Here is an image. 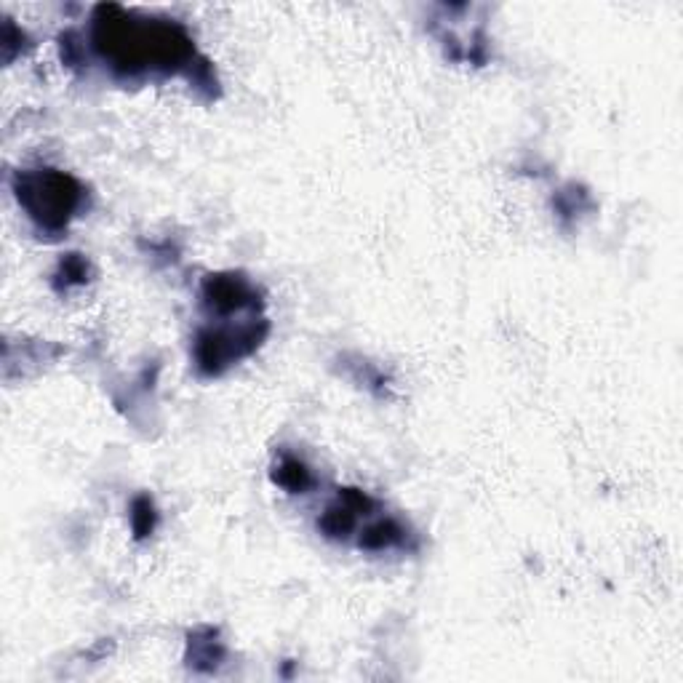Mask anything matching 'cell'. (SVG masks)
I'll list each match as a JSON object with an SVG mask.
<instances>
[{"instance_id":"1","label":"cell","mask_w":683,"mask_h":683,"mask_svg":"<svg viewBox=\"0 0 683 683\" xmlns=\"http://www.w3.org/2000/svg\"><path fill=\"white\" fill-rule=\"evenodd\" d=\"M94 43L120 69H139L147 64L179 67L192 56L190 37L182 27L168 21L136 24L118 5H102L96 11Z\"/></svg>"},{"instance_id":"2","label":"cell","mask_w":683,"mask_h":683,"mask_svg":"<svg viewBox=\"0 0 683 683\" xmlns=\"http://www.w3.org/2000/svg\"><path fill=\"white\" fill-rule=\"evenodd\" d=\"M80 184L61 171H35L16 176V195L27 214L48 230H59L69 222L80 203Z\"/></svg>"},{"instance_id":"3","label":"cell","mask_w":683,"mask_h":683,"mask_svg":"<svg viewBox=\"0 0 683 683\" xmlns=\"http://www.w3.org/2000/svg\"><path fill=\"white\" fill-rule=\"evenodd\" d=\"M206 302L219 313H232L254 299L251 286L240 275H208L203 283Z\"/></svg>"},{"instance_id":"4","label":"cell","mask_w":683,"mask_h":683,"mask_svg":"<svg viewBox=\"0 0 683 683\" xmlns=\"http://www.w3.org/2000/svg\"><path fill=\"white\" fill-rule=\"evenodd\" d=\"M272 478H275L278 486H283V489L291 492V494L307 492L310 484H313V476H310L307 465L299 462V459H291V457H286V459L275 468V476H272Z\"/></svg>"},{"instance_id":"5","label":"cell","mask_w":683,"mask_h":683,"mask_svg":"<svg viewBox=\"0 0 683 683\" xmlns=\"http://www.w3.org/2000/svg\"><path fill=\"white\" fill-rule=\"evenodd\" d=\"M355 510H350L342 500L337 502V505H331L323 516H321V521H318V529L326 534V537H347L353 529H355Z\"/></svg>"},{"instance_id":"6","label":"cell","mask_w":683,"mask_h":683,"mask_svg":"<svg viewBox=\"0 0 683 683\" xmlns=\"http://www.w3.org/2000/svg\"><path fill=\"white\" fill-rule=\"evenodd\" d=\"M403 540V529L395 524V521H379V524H374V526H369L366 532H363V537H361V548H366V550H385V548H393V545H398Z\"/></svg>"},{"instance_id":"7","label":"cell","mask_w":683,"mask_h":683,"mask_svg":"<svg viewBox=\"0 0 683 683\" xmlns=\"http://www.w3.org/2000/svg\"><path fill=\"white\" fill-rule=\"evenodd\" d=\"M155 508L147 497H139L131 508V526H134V534L136 540H144L147 534H152L155 529Z\"/></svg>"},{"instance_id":"8","label":"cell","mask_w":683,"mask_h":683,"mask_svg":"<svg viewBox=\"0 0 683 683\" xmlns=\"http://www.w3.org/2000/svg\"><path fill=\"white\" fill-rule=\"evenodd\" d=\"M61 275L67 278V283H83L85 275H88L85 259H80L77 254H69V256L61 262Z\"/></svg>"},{"instance_id":"9","label":"cell","mask_w":683,"mask_h":683,"mask_svg":"<svg viewBox=\"0 0 683 683\" xmlns=\"http://www.w3.org/2000/svg\"><path fill=\"white\" fill-rule=\"evenodd\" d=\"M339 500H342L350 510H355V513L371 510V500H369L363 492H358V489H345V492L339 494Z\"/></svg>"}]
</instances>
